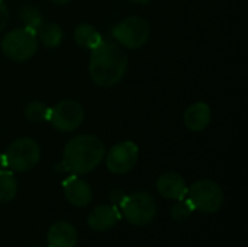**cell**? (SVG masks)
I'll list each match as a JSON object with an SVG mask.
<instances>
[{"label": "cell", "mask_w": 248, "mask_h": 247, "mask_svg": "<svg viewBox=\"0 0 248 247\" xmlns=\"http://www.w3.org/2000/svg\"><path fill=\"white\" fill-rule=\"evenodd\" d=\"M128 70V55L118 42L102 41L92 49L89 73L92 80L100 87L118 84Z\"/></svg>", "instance_id": "1"}, {"label": "cell", "mask_w": 248, "mask_h": 247, "mask_svg": "<svg viewBox=\"0 0 248 247\" xmlns=\"http://www.w3.org/2000/svg\"><path fill=\"white\" fill-rule=\"evenodd\" d=\"M105 154L106 146L97 135L81 134L65 144L61 165L73 175H87L103 162Z\"/></svg>", "instance_id": "2"}, {"label": "cell", "mask_w": 248, "mask_h": 247, "mask_svg": "<svg viewBox=\"0 0 248 247\" xmlns=\"http://www.w3.org/2000/svg\"><path fill=\"white\" fill-rule=\"evenodd\" d=\"M121 215L135 227H144L154 221L157 214L155 199L145 191L125 195L121 201Z\"/></svg>", "instance_id": "3"}, {"label": "cell", "mask_w": 248, "mask_h": 247, "mask_svg": "<svg viewBox=\"0 0 248 247\" xmlns=\"http://www.w3.org/2000/svg\"><path fill=\"white\" fill-rule=\"evenodd\" d=\"M4 163L12 172L25 173L32 170L41 159V147L39 144L28 137L15 140L6 150Z\"/></svg>", "instance_id": "4"}, {"label": "cell", "mask_w": 248, "mask_h": 247, "mask_svg": "<svg viewBox=\"0 0 248 247\" xmlns=\"http://www.w3.org/2000/svg\"><path fill=\"white\" fill-rule=\"evenodd\" d=\"M186 199L195 211L214 214L224 205L225 197L222 188L217 182L211 179H201L187 188Z\"/></svg>", "instance_id": "5"}, {"label": "cell", "mask_w": 248, "mask_h": 247, "mask_svg": "<svg viewBox=\"0 0 248 247\" xmlns=\"http://www.w3.org/2000/svg\"><path fill=\"white\" fill-rule=\"evenodd\" d=\"M38 49V36L36 32L28 28H17L7 32L1 41L3 54L12 61H28L31 60Z\"/></svg>", "instance_id": "6"}, {"label": "cell", "mask_w": 248, "mask_h": 247, "mask_svg": "<svg viewBox=\"0 0 248 247\" xmlns=\"http://www.w3.org/2000/svg\"><path fill=\"white\" fill-rule=\"evenodd\" d=\"M112 36L121 47L138 49L150 39V25L144 17L129 16L112 28Z\"/></svg>", "instance_id": "7"}, {"label": "cell", "mask_w": 248, "mask_h": 247, "mask_svg": "<svg viewBox=\"0 0 248 247\" xmlns=\"http://www.w3.org/2000/svg\"><path fill=\"white\" fill-rule=\"evenodd\" d=\"M48 121L57 131L71 132L83 124L84 109L78 102L73 99H65L49 109Z\"/></svg>", "instance_id": "8"}, {"label": "cell", "mask_w": 248, "mask_h": 247, "mask_svg": "<svg viewBox=\"0 0 248 247\" xmlns=\"http://www.w3.org/2000/svg\"><path fill=\"white\" fill-rule=\"evenodd\" d=\"M138 156L140 150L134 141H121L105 154V163L110 173L126 175L135 167Z\"/></svg>", "instance_id": "9"}, {"label": "cell", "mask_w": 248, "mask_h": 247, "mask_svg": "<svg viewBox=\"0 0 248 247\" xmlns=\"http://www.w3.org/2000/svg\"><path fill=\"white\" fill-rule=\"evenodd\" d=\"M122 215L121 211L118 210V205H97L94 207L89 215H87V224L93 231H109L110 229H113L119 221H121Z\"/></svg>", "instance_id": "10"}, {"label": "cell", "mask_w": 248, "mask_h": 247, "mask_svg": "<svg viewBox=\"0 0 248 247\" xmlns=\"http://www.w3.org/2000/svg\"><path fill=\"white\" fill-rule=\"evenodd\" d=\"M155 186H157L158 194L163 198L170 199V201L185 199L187 195V188H189L183 176H180L176 172H166L160 175Z\"/></svg>", "instance_id": "11"}, {"label": "cell", "mask_w": 248, "mask_h": 247, "mask_svg": "<svg viewBox=\"0 0 248 247\" xmlns=\"http://www.w3.org/2000/svg\"><path fill=\"white\" fill-rule=\"evenodd\" d=\"M62 188H64L65 199L73 207H77V208L87 207L93 199V191L90 185L76 175L67 178L62 182Z\"/></svg>", "instance_id": "12"}, {"label": "cell", "mask_w": 248, "mask_h": 247, "mask_svg": "<svg viewBox=\"0 0 248 247\" xmlns=\"http://www.w3.org/2000/svg\"><path fill=\"white\" fill-rule=\"evenodd\" d=\"M212 119L211 106L206 102H196L190 105L183 115V122L187 130L193 132H201L208 128Z\"/></svg>", "instance_id": "13"}, {"label": "cell", "mask_w": 248, "mask_h": 247, "mask_svg": "<svg viewBox=\"0 0 248 247\" xmlns=\"http://www.w3.org/2000/svg\"><path fill=\"white\" fill-rule=\"evenodd\" d=\"M46 243L48 247H76L77 230L68 221H57L46 233Z\"/></svg>", "instance_id": "14"}, {"label": "cell", "mask_w": 248, "mask_h": 247, "mask_svg": "<svg viewBox=\"0 0 248 247\" xmlns=\"http://www.w3.org/2000/svg\"><path fill=\"white\" fill-rule=\"evenodd\" d=\"M73 36H74V41L78 47L87 48V49H93L94 47H97L103 41L100 32L93 25H89V23L77 25Z\"/></svg>", "instance_id": "15"}, {"label": "cell", "mask_w": 248, "mask_h": 247, "mask_svg": "<svg viewBox=\"0 0 248 247\" xmlns=\"http://www.w3.org/2000/svg\"><path fill=\"white\" fill-rule=\"evenodd\" d=\"M36 36L46 48H57L62 42V29L57 23H42L36 31Z\"/></svg>", "instance_id": "16"}, {"label": "cell", "mask_w": 248, "mask_h": 247, "mask_svg": "<svg viewBox=\"0 0 248 247\" xmlns=\"http://www.w3.org/2000/svg\"><path fill=\"white\" fill-rule=\"evenodd\" d=\"M17 194V181L12 170H0V202L6 204L15 199Z\"/></svg>", "instance_id": "17"}, {"label": "cell", "mask_w": 248, "mask_h": 247, "mask_svg": "<svg viewBox=\"0 0 248 247\" xmlns=\"http://www.w3.org/2000/svg\"><path fill=\"white\" fill-rule=\"evenodd\" d=\"M19 17H20L22 23L25 25V28L33 31V32H36L41 28V25L44 23L41 12L35 6H31V4L22 6V9L19 10Z\"/></svg>", "instance_id": "18"}, {"label": "cell", "mask_w": 248, "mask_h": 247, "mask_svg": "<svg viewBox=\"0 0 248 247\" xmlns=\"http://www.w3.org/2000/svg\"><path fill=\"white\" fill-rule=\"evenodd\" d=\"M48 114H49V108L38 100L28 103L25 108V118L32 122H42L48 119Z\"/></svg>", "instance_id": "19"}, {"label": "cell", "mask_w": 248, "mask_h": 247, "mask_svg": "<svg viewBox=\"0 0 248 247\" xmlns=\"http://www.w3.org/2000/svg\"><path fill=\"white\" fill-rule=\"evenodd\" d=\"M193 207L189 204V201L185 198V199H182V201H176V204L171 207V210H170V215H171V218L176 221V223H185V221H187L190 217H192V214H193Z\"/></svg>", "instance_id": "20"}, {"label": "cell", "mask_w": 248, "mask_h": 247, "mask_svg": "<svg viewBox=\"0 0 248 247\" xmlns=\"http://www.w3.org/2000/svg\"><path fill=\"white\" fill-rule=\"evenodd\" d=\"M9 22V9L3 0H0V32L7 26Z\"/></svg>", "instance_id": "21"}, {"label": "cell", "mask_w": 248, "mask_h": 247, "mask_svg": "<svg viewBox=\"0 0 248 247\" xmlns=\"http://www.w3.org/2000/svg\"><path fill=\"white\" fill-rule=\"evenodd\" d=\"M124 192L122 191H119V189H115V191H112L110 192V199L113 201V205L115 204H121V201L124 199Z\"/></svg>", "instance_id": "22"}, {"label": "cell", "mask_w": 248, "mask_h": 247, "mask_svg": "<svg viewBox=\"0 0 248 247\" xmlns=\"http://www.w3.org/2000/svg\"><path fill=\"white\" fill-rule=\"evenodd\" d=\"M52 3H55V4H68L70 1H73V0H51Z\"/></svg>", "instance_id": "23"}, {"label": "cell", "mask_w": 248, "mask_h": 247, "mask_svg": "<svg viewBox=\"0 0 248 247\" xmlns=\"http://www.w3.org/2000/svg\"><path fill=\"white\" fill-rule=\"evenodd\" d=\"M6 167V163H4V156L3 154H0V170L1 169H4Z\"/></svg>", "instance_id": "24"}, {"label": "cell", "mask_w": 248, "mask_h": 247, "mask_svg": "<svg viewBox=\"0 0 248 247\" xmlns=\"http://www.w3.org/2000/svg\"><path fill=\"white\" fill-rule=\"evenodd\" d=\"M129 1H132V3H140V4H147V3H150V0H129Z\"/></svg>", "instance_id": "25"}, {"label": "cell", "mask_w": 248, "mask_h": 247, "mask_svg": "<svg viewBox=\"0 0 248 247\" xmlns=\"http://www.w3.org/2000/svg\"><path fill=\"white\" fill-rule=\"evenodd\" d=\"M35 247H41V246H35Z\"/></svg>", "instance_id": "26"}]
</instances>
